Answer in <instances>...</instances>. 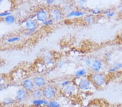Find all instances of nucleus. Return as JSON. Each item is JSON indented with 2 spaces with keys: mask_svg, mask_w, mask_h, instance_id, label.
<instances>
[{
  "mask_svg": "<svg viewBox=\"0 0 122 107\" xmlns=\"http://www.w3.org/2000/svg\"><path fill=\"white\" fill-rule=\"evenodd\" d=\"M90 79L94 86L99 88H104L107 83V76L100 72L93 73L90 75Z\"/></svg>",
  "mask_w": 122,
  "mask_h": 107,
  "instance_id": "f257e3e1",
  "label": "nucleus"
},
{
  "mask_svg": "<svg viewBox=\"0 0 122 107\" xmlns=\"http://www.w3.org/2000/svg\"><path fill=\"white\" fill-rule=\"evenodd\" d=\"M43 98L47 100H53L56 96L57 91L56 88L51 85H47L42 89Z\"/></svg>",
  "mask_w": 122,
  "mask_h": 107,
  "instance_id": "f03ea898",
  "label": "nucleus"
},
{
  "mask_svg": "<svg viewBox=\"0 0 122 107\" xmlns=\"http://www.w3.org/2000/svg\"><path fill=\"white\" fill-rule=\"evenodd\" d=\"M76 79L78 80V82L76 85L78 88L80 90L84 91H87L91 89L92 85L93 84L92 83L90 79L83 77Z\"/></svg>",
  "mask_w": 122,
  "mask_h": 107,
  "instance_id": "7ed1b4c3",
  "label": "nucleus"
},
{
  "mask_svg": "<svg viewBox=\"0 0 122 107\" xmlns=\"http://www.w3.org/2000/svg\"><path fill=\"white\" fill-rule=\"evenodd\" d=\"M35 17L36 21L40 22H44L50 18V13L45 8H40L35 13Z\"/></svg>",
  "mask_w": 122,
  "mask_h": 107,
  "instance_id": "20e7f679",
  "label": "nucleus"
},
{
  "mask_svg": "<svg viewBox=\"0 0 122 107\" xmlns=\"http://www.w3.org/2000/svg\"><path fill=\"white\" fill-rule=\"evenodd\" d=\"M38 27V23L35 19L31 18L25 21V28L29 34H33L35 32Z\"/></svg>",
  "mask_w": 122,
  "mask_h": 107,
  "instance_id": "39448f33",
  "label": "nucleus"
},
{
  "mask_svg": "<svg viewBox=\"0 0 122 107\" xmlns=\"http://www.w3.org/2000/svg\"><path fill=\"white\" fill-rule=\"evenodd\" d=\"M50 18L54 21H60L64 18V12L62 10L58 8H53L51 9L50 12Z\"/></svg>",
  "mask_w": 122,
  "mask_h": 107,
  "instance_id": "423d86ee",
  "label": "nucleus"
},
{
  "mask_svg": "<svg viewBox=\"0 0 122 107\" xmlns=\"http://www.w3.org/2000/svg\"><path fill=\"white\" fill-rule=\"evenodd\" d=\"M22 88L26 90L27 92H32L36 88L34 82L30 79H24L22 82Z\"/></svg>",
  "mask_w": 122,
  "mask_h": 107,
  "instance_id": "0eeeda50",
  "label": "nucleus"
},
{
  "mask_svg": "<svg viewBox=\"0 0 122 107\" xmlns=\"http://www.w3.org/2000/svg\"><path fill=\"white\" fill-rule=\"evenodd\" d=\"M33 82L35 87L38 88L43 89L47 85V82L45 78L42 76H36L33 79Z\"/></svg>",
  "mask_w": 122,
  "mask_h": 107,
  "instance_id": "6e6552de",
  "label": "nucleus"
},
{
  "mask_svg": "<svg viewBox=\"0 0 122 107\" xmlns=\"http://www.w3.org/2000/svg\"><path fill=\"white\" fill-rule=\"evenodd\" d=\"M28 92L23 88L19 89L16 93V101L19 102H22L27 98Z\"/></svg>",
  "mask_w": 122,
  "mask_h": 107,
  "instance_id": "1a4fd4ad",
  "label": "nucleus"
},
{
  "mask_svg": "<svg viewBox=\"0 0 122 107\" xmlns=\"http://www.w3.org/2000/svg\"><path fill=\"white\" fill-rule=\"evenodd\" d=\"M103 67V63L101 60L99 59H94L92 61L91 66V69L93 73L100 72Z\"/></svg>",
  "mask_w": 122,
  "mask_h": 107,
  "instance_id": "9d476101",
  "label": "nucleus"
},
{
  "mask_svg": "<svg viewBox=\"0 0 122 107\" xmlns=\"http://www.w3.org/2000/svg\"><path fill=\"white\" fill-rule=\"evenodd\" d=\"M77 88L78 87L76 85L71 83L68 86L64 88L63 89V91H64V94L67 96H72V95L76 94V93L77 91Z\"/></svg>",
  "mask_w": 122,
  "mask_h": 107,
  "instance_id": "9b49d317",
  "label": "nucleus"
},
{
  "mask_svg": "<svg viewBox=\"0 0 122 107\" xmlns=\"http://www.w3.org/2000/svg\"><path fill=\"white\" fill-rule=\"evenodd\" d=\"M86 15V13L85 11L81 10H73L66 14V17L67 18H71V17H84Z\"/></svg>",
  "mask_w": 122,
  "mask_h": 107,
  "instance_id": "f8f14e48",
  "label": "nucleus"
},
{
  "mask_svg": "<svg viewBox=\"0 0 122 107\" xmlns=\"http://www.w3.org/2000/svg\"><path fill=\"white\" fill-rule=\"evenodd\" d=\"M82 21L86 25L93 24L96 22V17L91 14H86L83 17Z\"/></svg>",
  "mask_w": 122,
  "mask_h": 107,
  "instance_id": "ddd939ff",
  "label": "nucleus"
},
{
  "mask_svg": "<svg viewBox=\"0 0 122 107\" xmlns=\"http://www.w3.org/2000/svg\"><path fill=\"white\" fill-rule=\"evenodd\" d=\"M31 96L33 100L40 99L43 98V91L42 89L36 88L32 92H31Z\"/></svg>",
  "mask_w": 122,
  "mask_h": 107,
  "instance_id": "4468645a",
  "label": "nucleus"
},
{
  "mask_svg": "<svg viewBox=\"0 0 122 107\" xmlns=\"http://www.w3.org/2000/svg\"><path fill=\"white\" fill-rule=\"evenodd\" d=\"M48 101L45 99L44 98L40 99H36L33 100L32 104L35 107H41V106H46L48 104Z\"/></svg>",
  "mask_w": 122,
  "mask_h": 107,
  "instance_id": "2eb2a0df",
  "label": "nucleus"
},
{
  "mask_svg": "<svg viewBox=\"0 0 122 107\" xmlns=\"http://www.w3.org/2000/svg\"><path fill=\"white\" fill-rule=\"evenodd\" d=\"M122 69V62H116L112 65V67L108 69V71L110 73H115L116 71L121 70Z\"/></svg>",
  "mask_w": 122,
  "mask_h": 107,
  "instance_id": "dca6fc26",
  "label": "nucleus"
},
{
  "mask_svg": "<svg viewBox=\"0 0 122 107\" xmlns=\"http://www.w3.org/2000/svg\"><path fill=\"white\" fill-rule=\"evenodd\" d=\"M87 72L85 69H78L74 74V76L76 79H80V78H83L87 75Z\"/></svg>",
  "mask_w": 122,
  "mask_h": 107,
  "instance_id": "f3484780",
  "label": "nucleus"
},
{
  "mask_svg": "<svg viewBox=\"0 0 122 107\" xmlns=\"http://www.w3.org/2000/svg\"><path fill=\"white\" fill-rule=\"evenodd\" d=\"M116 11L115 10H112L110 8L106 9L105 10H103V14L105 15L107 18H112L115 16L116 15Z\"/></svg>",
  "mask_w": 122,
  "mask_h": 107,
  "instance_id": "a211bd4d",
  "label": "nucleus"
},
{
  "mask_svg": "<svg viewBox=\"0 0 122 107\" xmlns=\"http://www.w3.org/2000/svg\"><path fill=\"white\" fill-rule=\"evenodd\" d=\"M5 22L8 24H13L15 22L16 19L15 17L13 15H10L4 18Z\"/></svg>",
  "mask_w": 122,
  "mask_h": 107,
  "instance_id": "6ab92c4d",
  "label": "nucleus"
},
{
  "mask_svg": "<svg viewBox=\"0 0 122 107\" xmlns=\"http://www.w3.org/2000/svg\"><path fill=\"white\" fill-rule=\"evenodd\" d=\"M15 100H14L13 98H11V97H5L3 99V104L4 105H6V106H10V105L13 104L15 103Z\"/></svg>",
  "mask_w": 122,
  "mask_h": 107,
  "instance_id": "aec40b11",
  "label": "nucleus"
},
{
  "mask_svg": "<svg viewBox=\"0 0 122 107\" xmlns=\"http://www.w3.org/2000/svg\"><path fill=\"white\" fill-rule=\"evenodd\" d=\"M90 14H91L94 16H97V15H99L103 14V10L101 9L98 8H94L90 10Z\"/></svg>",
  "mask_w": 122,
  "mask_h": 107,
  "instance_id": "412c9836",
  "label": "nucleus"
},
{
  "mask_svg": "<svg viewBox=\"0 0 122 107\" xmlns=\"http://www.w3.org/2000/svg\"><path fill=\"white\" fill-rule=\"evenodd\" d=\"M47 107H61V104L58 101L55 100L48 101Z\"/></svg>",
  "mask_w": 122,
  "mask_h": 107,
  "instance_id": "4be33fe9",
  "label": "nucleus"
},
{
  "mask_svg": "<svg viewBox=\"0 0 122 107\" xmlns=\"http://www.w3.org/2000/svg\"><path fill=\"white\" fill-rule=\"evenodd\" d=\"M73 10V5L71 4H67V5H65L64 7H63L62 11L63 12H66V14H67L70 13V11H72Z\"/></svg>",
  "mask_w": 122,
  "mask_h": 107,
  "instance_id": "5701e85b",
  "label": "nucleus"
},
{
  "mask_svg": "<svg viewBox=\"0 0 122 107\" xmlns=\"http://www.w3.org/2000/svg\"><path fill=\"white\" fill-rule=\"evenodd\" d=\"M20 37L19 36H13L11 37H9V38L7 39V42L8 43H14L16 42L19 41L20 40Z\"/></svg>",
  "mask_w": 122,
  "mask_h": 107,
  "instance_id": "b1692460",
  "label": "nucleus"
},
{
  "mask_svg": "<svg viewBox=\"0 0 122 107\" xmlns=\"http://www.w3.org/2000/svg\"><path fill=\"white\" fill-rule=\"evenodd\" d=\"M53 22H54V21L52 19L50 18L49 19H47L46 21H45L44 22L42 23L43 25H44L46 27H49V26H52V25L53 24Z\"/></svg>",
  "mask_w": 122,
  "mask_h": 107,
  "instance_id": "393cba45",
  "label": "nucleus"
},
{
  "mask_svg": "<svg viewBox=\"0 0 122 107\" xmlns=\"http://www.w3.org/2000/svg\"><path fill=\"white\" fill-rule=\"evenodd\" d=\"M72 83V81L71 80H69V79H67V80H65L61 82V87L63 89L64 88L66 87L67 86H68V85L71 84Z\"/></svg>",
  "mask_w": 122,
  "mask_h": 107,
  "instance_id": "a878e982",
  "label": "nucleus"
},
{
  "mask_svg": "<svg viewBox=\"0 0 122 107\" xmlns=\"http://www.w3.org/2000/svg\"><path fill=\"white\" fill-rule=\"evenodd\" d=\"M11 13L10 11H3V12L0 13V17H5L8 15H11Z\"/></svg>",
  "mask_w": 122,
  "mask_h": 107,
  "instance_id": "bb28decb",
  "label": "nucleus"
},
{
  "mask_svg": "<svg viewBox=\"0 0 122 107\" xmlns=\"http://www.w3.org/2000/svg\"><path fill=\"white\" fill-rule=\"evenodd\" d=\"M92 61L91 59H86L85 60V65L88 68H91V66L92 65Z\"/></svg>",
  "mask_w": 122,
  "mask_h": 107,
  "instance_id": "cd10ccee",
  "label": "nucleus"
},
{
  "mask_svg": "<svg viewBox=\"0 0 122 107\" xmlns=\"http://www.w3.org/2000/svg\"><path fill=\"white\" fill-rule=\"evenodd\" d=\"M65 63L64 61H60L59 62H58V64H57V66H58V67L59 68H61L64 66Z\"/></svg>",
  "mask_w": 122,
  "mask_h": 107,
  "instance_id": "c85d7f7f",
  "label": "nucleus"
},
{
  "mask_svg": "<svg viewBox=\"0 0 122 107\" xmlns=\"http://www.w3.org/2000/svg\"><path fill=\"white\" fill-rule=\"evenodd\" d=\"M87 3V2H86V1H80L78 2L79 5L80 7H81L82 8V7H84L85 5Z\"/></svg>",
  "mask_w": 122,
  "mask_h": 107,
  "instance_id": "c756f323",
  "label": "nucleus"
},
{
  "mask_svg": "<svg viewBox=\"0 0 122 107\" xmlns=\"http://www.w3.org/2000/svg\"><path fill=\"white\" fill-rule=\"evenodd\" d=\"M46 3L48 5H52L55 3V1L53 0H48V1H46Z\"/></svg>",
  "mask_w": 122,
  "mask_h": 107,
  "instance_id": "7c9ffc66",
  "label": "nucleus"
},
{
  "mask_svg": "<svg viewBox=\"0 0 122 107\" xmlns=\"http://www.w3.org/2000/svg\"><path fill=\"white\" fill-rule=\"evenodd\" d=\"M6 88V86H5V84H0V91H2L5 90Z\"/></svg>",
  "mask_w": 122,
  "mask_h": 107,
  "instance_id": "2f4dec72",
  "label": "nucleus"
},
{
  "mask_svg": "<svg viewBox=\"0 0 122 107\" xmlns=\"http://www.w3.org/2000/svg\"><path fill=\"white\" fill-rule=\"evenodd\" d=\"M118 8L119 11L121 12V13H122V5H119L118 7Z\"/></svg>",
  "mask_w": 122,
  "mask_h": 107,
  "instance_id": "473e14b6",
  "label": "nucleus"
},
{
  "mask_svg": "<svg viewBox=\"0 0 122 107\" xmlns=\"http://www.w3.org/2000/svg\"><path fill=\"white\" fill-rule=\"evenodd\" d=\"M119 40L121 41V42L122 43V32H121V34H120V35H119Z\"/></svg>",
  "mask_w": 122,
  "mask_h": 107,
  "instance_id": "72a5a7b5",
  "label": "nucleus"
},
{
  "mask_svg": "<svg viewBox=\"0 0 122 107\" xmlns=\"http://www.w3.org/2000/svg\"><path fill=\"white\" fill-rule=\"evenodd\" d=\"M2 77H1V76L0 75V84H2Z\"/></svg>",
  "mask_w": 122,
  "mask_h": 107,
  "instance_id": "f704fd0d",
  "label": "nucleus"
},
{
  "mask_svg": "<svg viewBox=\"0 0 122 107\" xmlns=\"http://www.w3.org/2000/svg\"><path fill=\"white\" fill-rule=\"evenodd\" d=\"M2 2V1H0V5H1V3Z\"/></svg>",
  "mask_w": 122,
  "mask_h": 107,
  "instance_id": "c9c22d12",
  "label": "nucleus"
},
{
  "mask_svg": "<svg viewBox=\"0 0 122 107\" xmlns=\"http://www.w3.org/2000/svg\"><path fill=\"white\" fill-rule=\"evenodd\" d=\"M121 51H122V49H121Z\"/></svg>",
  "mask_w": 122,
  "mask_h": 107,
  "instance_id": "e433bc0d",
  "label": "nucleus"
}]
</instances>
